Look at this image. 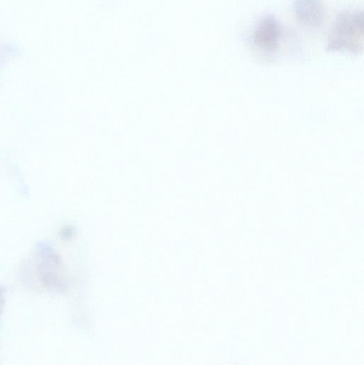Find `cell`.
I'll return each instance as SVG.
<instances>
[{
    "label": "cell",
    "mask_w": 364,
    "mask_h": 365,
    "mask_svg": "<svg viewBox=\"0 0 364 365\" xmlns=\"http://www.w3.org/2000/svg\"><path fill=\"white\" fill-rule=\"evenodd\" d=\"M363 10L347 9L335 18L328 37L327 47L357 51L363 46Z\"/></svg>",
    "instance_id": "6da1fadb"
},
{
    "label": "cell",
    "mask_w": 364,
    "mask_h": 365,
    "mask_svg": "<svg viewBox=\"0 0 364 365\" xmlns=\"http://www.w3.org/2000/svg\"><path fill=\"white\" fill-rule=\"evenodd\" d=\"M36 272L41 283L50 289H60L65 279L61 259L48 244L41 242L34 256Z\"/></svg>",
    "instance_id": "7a4b0ae2"
},
{
    "label": "cell",
    "mask_w": 364,
    "mask_h": 365,
    "mask_svg": "<svg viewBox=\"0 0 364 365\" xmlns=\"http://www.w3.org/2000/svg\"><path fill=\"white\" fill-rule=\"evenodd\" d=\"M282 28L279 19L271 13L264 14L257 21L252 34L255 44L266 51H274L279 44Z\"/></svg>",
    "instance_id": "3957f363"
},
{
    "label": "cell",
    "mask_w": 364,
    "mask_h": 365,
    "mask_svg": "<svg viewBox=\"0 0 364 365\" xmlns=\"http://www.w3.org/2000/svg\"><path fill=\"white\" fill-rule=\"evenodd\" d=\"M293 10L298 19L303 24L318 26L323 21V6L318 0H296L293 2Z\"/></svg>",
    "instance_id": "277c9868"
},
{
    "label": "cell",
    "mask_w": 364,
    "mask_h": 365,
    "mask_svg": "<svg viewBox=\"0 0 364 365\" xmlns=\"http://www.w3.org/2000/svg\"><path fill=\"white\" fill-rule=\"evenodd\" d=\"M4 305V294L2 289L0 288V314L3 310V307Z\"/></svg>",
    "instance_id": "5b68a950"
}]
</instances>
